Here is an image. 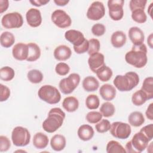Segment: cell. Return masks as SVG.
Here are the masks:
<instances>
[{
  "label": "cell",
  "mask_w": 153,
  "mask_h": 153,
  "mask_svg": "<svg viewBox=\"0 0 153 153\" xmlns=\"http://www.w3.org/2000/svg\"><path fill=\"white\" fill-rule=\"evenodd\" d=\"M15 75L14 69L9 66H4L0 69V78L5 81H10Z\"/></svg>",
  "instance_id": "obj_33"
},
{
  "label": "cell",
  "mask_w": 153,
  "mask_h": 153,
  "mask_svg": "<svg viewBox=\"0 0 153 153\" xmlns=\"http://www.w3.org/2000/svg\"><path fill=\"white\" fill-rule=\"evenodd\" d=\"M80 82V76L76 73L70 74L67 78L60 80L59 84L60 90L65 94L72 93L78 87Z\"/></svg>",
  "instance_id": "obj_6"
},
{
  "label": "cell",
  "mask_w": 153,
  "mask_h": 153,
  "mask_svg": "<svg viewBox=\"0 0 153 153\" xmlns=\"http://www.w3.org/2000/svg\"><path fill=\"white\" fill-rule=\"evenodd\" d=\"M146 0H131L129 2V6L131 11L136 9L144 10L146 4Z\"/></svg>",
  "instance_id": "obj_42"
},
{
  "label": "cell",
  "mask_w": 153,
  "mask_h": 153,
  "mask_svg": "<svg viewBox=\"0 0 153 153\" xmlns=\"http://www.w3.org/2000/svg\"><path fill=\"white\" fill-rule=\"evenodd\" d=\"M145 114L147 118H148L151 121L153 120V103H150L149 105L148 106Z\"/></svg>",
  "instance_id": "obj_49"
},
{
  "label": "cell",
  "mask_w": 153,
  "mask_h": 153,
  "mask_svg": "<svg viewBox=\"0 0 153 153\" xmlns=\"http://www.w3.org/2000/svg\"><path fill=\"white\" fill-rule=\"evenodd\" d=\"M106 32L105 26L101 23H96L91 27L92 33L96 36H100Z\"/></svg>",
  "instance_id": "obj_43"
},
{
  "label": "cell",
  "mask_w": 153,
  "mask_h": 153,
  "mask_svg": "<svg viewBox=\"0 0 153 153\" xmlns=\"http://www.w3.org/2000/svg\"><path fill=\"white\" fill-rule=\"evenodd\" d=\"M51 19L54 24L60 28H66L72 24L71 17L62 10H56L51 14Z\"/></svg>",
  "instance_id": "obj_9"
},
{
  "label": "cell",
  "mask_w": 153,
  "mask_h": 153,
  "mask_svg": "<svg viewBox=\"0 0 153 153\" xmlns=\"http://www.w3.org/2000/svg\"><path fill=\"white\" fill-rule=\"evenodd\" d=\"M65 37L67 41H69L75 47L79 46L85 40V37L81 32L74 29L67 30L65 33Z\"/></svg>",
  "instance_id": "obj_13"
},
{
  "label": "cell",
  "mask_w": 153,
  "mask_h": 153,
  "mask_svg": "<svg viewBox=\"0 0 153 153\" xmlns=\"http://www.w3.org/2000/svg\"><path fill=\"white\" fill-rule=\"evenodd\" d=\"M105 8L103 4L100 1H94L90 5L87 11V17L93 21L99 20L104 17Z\"/></svg>",
  "instance_id": "obj_10"
},
{
  "label": "cell",
  "mask_w": 153,
  "mask_h": 153,
  "mask_svg": "<svg viewBox=\"0 0 153 153\" xmlns=\"http://www.w3.org/2000/svg\"><path fill=\"white\" fill-rule=\"evenodd\" d=\"M131 18L138 23H143L146 21L147 16L144 10L136 9L131 11Z\"/></svg>",
  "instance_id": "obj_36"
},
{
  "label": "cell",
  "mask_w": 153,
  "mask_h": 153,
  "mask_svg": "<svg viewBox=\"0 0 153 153\" xmlns=\"http://www.w3.org/2000/svg\"><path fill=\"white\" fill-rule=\"evenodd\" d=\"M152 3H151L149 5V7H148V12L149 14V16H151V17L152 18V13H151V11H152Z\"/></svg>",
  "instance_id": "obj_54"
},
{
  "label": "cell",
  "mask_w": 153,
  "mask_h": 153,
  "mask_svg": "<svg viewBox=\"0 0 153 153\" xmlns=\"http://www.w3.org/2000/svg\"><path fill=\"white\" fill-rule=\"evenodd\" d=\"M12 54L16 60L20 61L26 60L28 56L27 45L22 42L16 44L13 48Z\"/></svg>",
  "instance_id": "obj_15"
},
{
  "label": "cell",
  "mask_w": 153,
  "mask_h": 153,
  "mask_svg": "<svg viewBox=\"0 0 153 153\" xmlns=\"http://www.w3.org/2000/svg\"><path fill=\"white\" fill-rule=\"evenodd\" d=\"M62 106L67 112H73L78 109L79 102L76 97L69 96L64 99L62 102Z\"/></svg>",
  "instance_id": "obj_25"
},
{
  "label": "cell",
  "mask_w": 153,
  "mask_h": 153,
  "mask_svg": "<svg viewBox=\"0 0 153 153\" xmlns=\"http://www.w3.org/2000/svg\"><path fill=\"white\" fill-rule=\"evenodd\" d=\"M88 42H89V47L88 50V54L91 56L94 53H98L100 47L99 41L97 39L92 38L88 40Z\"/></svg>",
  "instance_id": "obj_39"
},
{
  "label": "cell",
  "mask_w": 153,
  "mask_h": 153,
  "mask_svg": "<svg viewBox=\"0 0 153 153\" xmlns=\"http://www.w3.org/2000/svg\"><path fill=\"white\" fill-rule=\"evenodd\" d=\"M147 48L144 44L133 45L132 48L125 55V60L127 63L136 68L144 67L148 61Z\"/></svg>",
  "instance_id": "obj_1"
},
{
  "label": "cell",
  "mask_w": 153,
  "mask_h": 153,
  "mask_svg": "<svg viewBox=\"0 0 153 153\" xmlns=\"http://www.w3.org/2000/svg\"><path fill=\"white\" fill-rule=\"evenodd\" d=\"M54 58L59 61H65L69 59L72 54L71 48L65 45H60L54 50Z\"/></svg>",
  "instance_id": "obj_17"
},
{
  "label": "cell",
  "mask_w": 153,
  "mask_h": 153,
  "mask_svg": "<svg viewBox=\"0 0 153 153\" xmlns=\"http://www.w3.org/2000/svg\"><path fill=\"white\" fill-rule=\"evenodd\" d=\"M128 37L133 45H137L143 44L145 35L143 32L138 27L133 26L128 30Z\"/></svg>",
  "instance_id": "obj_16"
},
{
  "label": "cell",
  "mask_w": 153,
  "mask_h": 153,
  "mask_svg": "<svg viewBox=\"0 0 153 153\" xmlns=\"http://www.w3.org/2000/svg\"><path fill=\"white\" fill-rule=\"evenodd\" d=\"M96 74L101 81L106 82L111 78L112 76V71L109 67L104 65L97 71Z\"/></svg>",
  "instance_id": "obj_28"
},
{
  "label": "cell",
  "mask_w": 153,
  "mask_h": 153,
  "mask_svg": "<svg viewBox=\"0 0 153 153\" xmlns=\"http://www.w3.org/2000/svg\"><path fill=\"white\" fill-rule=\"evenodd\" d=\"M55 71L58 75L61 76H65L69 73L70 71V67L67 63L60 62L56 65Z\"/></svg>",
  "instance_id": "obj_41"
},
{
  "label": "cell",
  "mask_w": 153,
  "mask_h": 153,
  "mask_svg": "<svg viewBox=\"0 0 153 153\" xmlns=\"http://www.w3.org/2000/svg\"><path fill=\"white\" fill-rule=\"evenodd\" d=\"M26 19L27 24L32 27H38L42 23L41 14L37 8H30L26 14Z\"/></svg>",
  "instance_id": "obj_12"
},
{
  "label": "cell",
  "mask_w": 153,
  "mask_h": 153,
  "mask_svg": "<svg viewBox=\"0 0 153 153\" xmlns=\"http://www.w3.org/2000/svg\"><path fill=\"white\" fill-rule=\"evenodd\" d=\"M148 98L143 91L140 89L134 92L131 97V102L136 106H141L144 104Z\"/></svg>",
  "instance_id": "obj_31"
},
{
  "label": "cell",
  "mask_w": 153,
  "mask_h": 153,
  "mask_svg": "<svg viewBox=\"0 0 153 153\" xmlns=\"http://www.w3.org/2000/svg\"><path fill=\"white\" fill-rule=\"evenodd\" d=\"M141 90L146 96L148 100L153 98V78L152 76L147 77L144 79Z\"/></svg>",
  "instance_id": "obj_27"
},
{
  "label": "cell",
  "mask_w": 153,
  "mask_h": 153,
  "mask_svg": "<svg viewBox=\"0 0 153 153\" xmlns=\"http://www.w3.org/2000/svg\"><path fill=\"white\" fill-rule=\"evenodd\" d=\"M48 138L47 135L41 132L35 134L33 138V145L37 149L45 148L48 144Z\"/></svg>",
  "instance_id": "obj_23"
},
{
  "label": "cell",
  "mask_w": 153,
  "mask_h": 153,
  "mask_svg": "<svg viewBox=\"0 0 153 153\" xmlns=\"http://www.w3.org/2000/svg\"><path fill=\"white\" fill-rule=\"evenodd\" d=\"M147 42H148V44L149 45V47L152 49L153 48L152 47V33H151L148 37V39H147Z\"/></svg>",
  "instance_id": "obj_53"
},
{
  "label": "cell",
  "mask_w": 153,
  "mask_h": 153,
  "mask_svg": "<svg viewBox=\"0 0 153 153\" xmlns=\"http://www.w3.org/2000/svg\"><path fill=\"white\" fill-rule=\"evenodd\" d=\"M99 94L103 99L107 101H111L115 97L116 89L111 84H103L100 88Z\"/></svg>",
  "instance_id": "obj_18"
},
{
  "label": "cell",
  "mask_w": 153,
  "mask_h": 153,
  "mask_svg": "<svg viewBox=\"0 0 153 153\" xmlns=\"http://www.w3.org/2000/svg\"><path fill=\"white\" fill-rule=\"evenodd\" d=\"M88 47H89L88 41L85 39L84 42L79 46H78V47L74 46V50L77 54H82L85 53L86 51H88Z\"/></svg>",
  "instance_id": "obj_47"
},
{
  "label": "cell",
  "mask_w": 153,
  "mask_h": 153,
  "mask_svg": "<svg viewBox=\"0 0 153 153\" xmlns=\"http://www.w3.org/2000/svg\"><path fill=\"white\" fill-rule=\"evenodd\" d=\"M1 24L6 29L19 28L23 24V19L21 14L18 12L9 13L3 16Z\"/></svg>",
  "instance_id": "obj_8"
},
{
  "label": "cell",
  "mask_w": 153,
  "mask_h": 153,
  "mask_svg": "<svg viewBox=\"0 0 153 153\" xmlns=\"http://www.w3.org/2000/svg\"><path fill=\"white\" fill-rule=\"evenodd\" d=\"M113 82L115 87L120 91H128L137 85L139 82V77L136 72H128L124 75H117Z\"/></svg>",
  "instance_id": "obj_3"
},
{
  "label": "cell",
  "mask_w": 153,
  "mask_h": 153,
  "mask_svg": "<svg viewBox=\"0 0 153 153\" xmlns=\"http://www.w3.org/2000/svg\"><path fill=\"white\" fill-rule=\"evenodd\" d=\"M128 121L131 126L133 127H139L145 123V118L140 112L134 111L128 115Z\"/></svg>",
  "instance_id": "obj_26"
},
{
  "label": "cell",
  "mask_w": 153,
  "mask_h": 153,
  "mask_svg": "<svg viewBox=\"0 0 153 153\" xmlns=\"http://www.w3.org/2000/svg\"><path fill=\"white\" fill-rule=\"evenodd\" d=\"M29 2L34 6L41 7L42 5H46L47 3L50 2V1L49 0H33V1H30Z\"/></svg>",
  "instance_id": "obj_51"
},
{
  "label": "cell",
  "mask_w": 153,
  "mask_h": 153,
  "mask_svg": "<svg viewBox=\"0 0 153 153\" xmlns=\"http://www.w3.org/2000/svg\"><path fill=\"white\" fill-rule=\"evenodd\" d=\"M100 100L98 96L96 94H90L85 99V105L89 109H96L99 108Z\"/></svg>",
  "instance_id": "obj_35"
},
{
  "label": "cell",
  "mask_w": 153,
  "mask_h": 153,
  "mask_svg": "<svg viewBox=\"0 0 153 153\" xmlns=\"http://www.w3.org/2000/svg\"><path fill=\"white\" fill-rule=\"evenodd\" d=\"M109 15L111 19L115 21L120 20L124 16L123 9L117 11H109Z\"/></svg>",
  "instance_id": "obj_48"
},
{
  "label": "cell",
  "mask_w": 153,
  "mask_h": 153,
  "mask_svg": "<svg viewBox=\"0 0 153 153\" xmlns=\"http://www.w3.org/2000/svg\"><path fill=\"white\" fill-rule=\"evenodd\" d=\"M27 45L28 47V56L26 60L27 62L36 61L41 56L39 47L34 42H29Z\"/></svg>",
  "instance_id": "obj_24"
},
{
  "label": "cell",
  "mask_w": 153,
  "mask_h": 153,
  "mask_svg": "<svg viewBox=\"0 0 153 153\" xmlns=\"http://www.w3.org/2000/svg\"><path fill=\"white\" fill-rule=\"evenodd\" d=\"M11 140L15 146H25L30 142V134L26 128L17 126L12 131Z\"/></svg>",
  "instance_id": "obj_5"
},
{
  "label": "cell",
  "mask_w": 153,
  "mask_h": 153,
  "mask_svg": "<svg viewBox=\"0 0 153 153\" xmlns=\"http://www.w3.org/2000/svg\"><path fill=\"white\" fill-rule=\"evenodd\" d=\"M10 96V90L9 88L2 84H0V101H6Z\"/></svg>",
  "instance_id": "obj_45"
},
{
  "label": "cell",
  "mask_w": 153,
  "mask_h": 153,
  "mask_svg": "<svg viewBox=\"0 0 153 153\" xmlns=\"http://www.w3.org/2000/svg\"><path fill=\"white\" fill-rule=\"evenodd\" d=\"M106 152L108 153H125L126 152L124 148L117 141L111 140L109 141L106 148Z\"/></svg>",
  "instance_id": "obj_30"
},
{
  "label": "cell",
  "mask_w": 153,
  "mask_h": 153,
  "mask_svg": "<svg viewBox=\"0 0 153 153\" xmlns=\"http://www.w3.org/2000/svg\"><path fill=\"white\" fill-rule=\"evenodd\" d=\"M130 141L135 153H137L143 151L146 148L149 140L139 131L134 134Z\"/></svg>",
  "instance_id": "obj_11"
},
{
  "label": "cell",
  "mask_w": 153,
  "mask_h": 153,
  "mask_svg": "<svg viewBox=\"0 0 153 153\" xmlns=\"http://www.w3.org/2000/svg\"><path fill=\"white\" fill-rule=\"evenodd\" d=\"M124 1L123 0H109L108 1L109 11H117L123 9Z\"/></svg>",
  "instance_id": "obj_40"
},
{
  "label": "cell",
  "mask_w": 153,
  "mask_h": 153,
  "mask_svg": "<svg viewBox=\"0 0 153 153\" xmlns=\"http://www.w3.org/2000/svg\"><path fill=\"white\" fill-rule=\"evenodd\" d=\"M11 146V143L9 139L5 136H0V151L5 152L8 151Z\"/></svg>",
  "instance_id": "obj_44"
},
{
  "label": "cell",
  "mask_w": 153,
  "mask_h": 153,
  "mask_svg": "<svg viewBox=\"0 0 153 153\" xmlns=\"http://www.w3.org/2000/svg\"><path fill=\"white\" fill-rule=\"evenodd\" d=\"M99 87L98 80L93 76H86L82 81V87L87 92L94 91L98 89Z\"/></svg>",
  "instance_id": "obj_22"
},
{
  "label": "cell",
  "mask_w": 153,
  "mask_h": 153,
  "mask_svg": "<svg viewBox=\"0 0 153 153\" xmlns=\"http://www.w3.org/2000/svg\"><path fill=\"white\" fill-rule=\"evenodd\" d=\"M66 139L62 134L54 135L50 140V145L51 148L56 151H60L63 150L66 146Z\"/></svg>",
  "instance_id": "obj_21"
},
{
  "label": "cell",
  "mask_w": 153,
  "mask_h": 153,
  "mask_svg": "<svg viewBox=\"0 0 153 153\" xmlns=\"http://www.w3.org/2000/svg\"><path fill=\"white\" fill-rule=\"evenodd\" d=\"M140 131L142 132L149 140V141H151L153 137V124H150L145 126L140 129Z\"/></svg>",
  "instance_id": "obj_46"
},
{
  "label": "cell",
  "mask_w": 153,
  "mask_h": 153,
  "mask_svg": "<svg viewBox=\"0 0 153 153\" xmlns=\"http://www.w3.org/2000/svg\"><path fill=\"white\" fill-rule=\"evenodd\" d=\"M77 134L81 140L88 141L92 139L94 136V131L91 126L88 124H83L78 128Z\"/></svg>",
  "instance_id": "obj_19"
},
{
  "label": "cell",
  "mask_w": 153,
  "mask_h": 153,
  "mask_svg": "<svg viewBox=\"0 0 153 153\" xmlns=\"http://www.w3.org/2000/svg\"><path fill=\"white\" fill-rule=\"evenodd\" d=\"M69 0H54V2L58 6H65L68 4Z\"/></svg>",
  "instance_id": "obj_52"
},
{
  "label": "cell",
  "mask_w": 153,
  "mask_h": 153,
  "mask_svg": "<svg viewBox=\"0 0 153 153\" xmlns=\"http://www.w3.org/2000/svg\"><path fill=\"white\" fill-rule=\"evenodd\" d=\"M14 42L15 37L12 33L5 31L1 33L0 36V42L3 47L9 48L14 44Z\"/></svg>",
  "instance_id": "obj_29"
},
{
  "label": "cell",
  "mask_w": 153,
  "mask_h": 153,
  "mask_svg": "<svg viewBox=\"0 0 153 153\" xmlns=\"http://www.w3.org/2000/svg\"><path fill=\"white\" fill-rule=\"evenodd\" d=\"M111 124L110 123L109 121L106 119H103L96 124L95 128L98 133H103L109 130Z\"/></svg>",
  "instance_id": "obj_37"
},
{
  "label": "cell",
  "mask_w": 153,
  "mask_h": 153,
  "mask_svg": "<svg viewBox=\"0 0 153 153\" xmlns=\"http://www.w3.org/2000/svg\"><path fill=\"white\" fill-rule=\"evenodd\" d=\"M39 97L49 104H56L61 99V94L57 88L51 85L42 86L38 91Z\"/></svg>",
  "instance_id": "obj_4"
},
{
  "label": "cell",
  "mask_w": 153,
  "mask_h": 153,
  "mask_svg": "<svg viewBox=\"0 0 153 153\" xmlns=\"http://www.w3.org/2000/svg\"><path fill=\"white\" fill-rule=\"evenodd\" d=\"M27 77L29 81L33 84L40 83L43 79V75L37 69H32L27 72Z\"/></svg>",
  "instance_id": "obj_34"
},
{
  "label": "cell",
  "mask_w": 153,
  "mask_h": 153,
  "mask_svg": "<svg viewBox=\"0 0 153 153\" xmlns=\"http://www.w3.org/2000/svg\"><path fill=\"white\" fill-rule=\"evenodd\" d=\"M115 111L114 105L109 102H106L103 103L100 108V112L105 117H112Z\"/></svg>",
  "instance_id": "obj_32"
},
{
  "label": "cell",
  "mask_w": 153,
  "mask_h": 153,
  "mask_svg": "<svg viewBox=\"0 0 153 153\" xmlns=\"http://www.w3.org/2000/svg\"><path fill=\"white\" fill-rule=\"evenodd\" d=\"M9 6V2L8 0H0V13H3L5 11Z\"/></svg>",
  "instance_id": "obj_50"
},
{
  "label": "cell",
  "mask_w": 153,
  "mask_h": 153,
  "mask_svg": "<svg viewBox=\"0 0 153 153\" xmlns=\"http://www.w3.org/2000/svg\"><path fill=\"white\" fill-rule=\"evenodd\" d=\"M65 113L59 108H53L50 110L47 118L42 123L43 129L47 133H53L63 124Z\"/></svg>",
  "instance_id": "obj_2"
},
{
  "label": "cell",
  "mask_w": 153,
  "mask_h": 153,
  "mask_svg": "<svg viewBox=\"0 0 153 153\" xmlns=\"http://www.w3.org/2000/svg\"><path fill=\"white\" fill-rule=\"evenodd\" d=\"M127 37L126 34L121 30H117L112 33L111 38L112 45L115 48L122 47L126 42Z\"/></svg>",
  "instance_id": "obj_20"
},
{
  "label": "cell",
  "mask_w": 153,
  "mask_h": 153,
  "mask_svg": "<svg viewBox=\"0 0 153 153\" xmlns=\"http://www.w3.org/2000/svg\"><path fill=\"white\" fill-rule=\"evenodd\" d=\"M111 134L115 138L120 139H127L131 132L130 126L121 121L114 122L111 124L109 129Z\"/></svg>",
  "instance_id": "obj_7"
},
{
  "label": "cell",
  "mask_w": 153,
  "mask_h": 153,
  "mask_svg": "<svg viewBox=\"0 0 153 153\" xmlns=\"http://www.w3.org/2000/svg\"><path fill=\"white\" fill-rule=\"evenodd\" d=\"M90 69L96 73L97 71L105 65L104 55L100 53H96L90 56L88 59Z\"/></svg>",
  "instance_id": "obj_14"
},
{
  "label": "cell",
  "mask_w": 153,
  "mask_h": 153,
  "mask_svg": "<svg viewBox=\"0 0 153 153\" xmlns=\"http://www.w3.org/2000/svg\"><path fill=\"white\" fill-rule=\"evenodd\" d=\"M102 114L97 111H90L86 115L85 118L87 121L91 124H96L102 118Z\"/></svg>",
  "instance_id": "obj_38"
}]
</instances>
